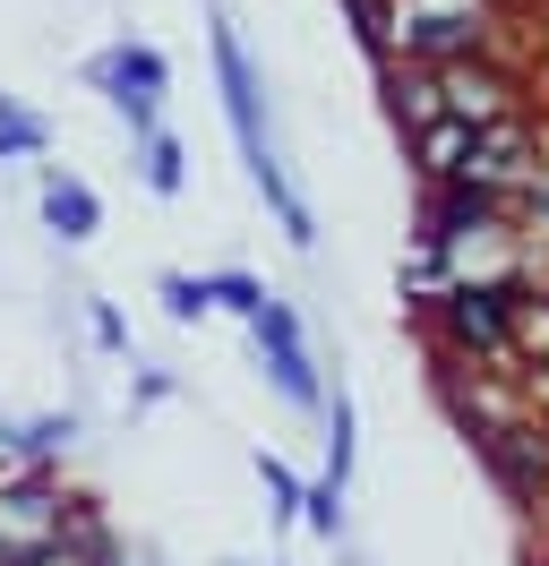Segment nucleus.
Here are the masks:
<instances>
[{
	"label": "nucleus",
	"mask_w": 549,
	"mask_h": 566,
	"mask_svg": "<svg viewBox=\"0 0 549 566\" xmlns=\"http://www.w3.org/2000/svg\"><path fill=\"white\" fill-rule=\"evenodd\" d=\"M532 292H541L532 275H446L429 292H412V326H421L429 360H455V369H480V378H515Z\"/></svg>",
	"instance_id": "f257e3e1"
},
{
	"label": "nucleus",
	"mask_w": 549,
	"mask_h": 566,
	"mask_svg": "<svg viewBox=\"0 0 549 566\" xmlns=\"http://www.w3.org/2000/svg\"><path fill=\"white\" fill-rule=\"evenodd\" d=\"M206 61H215V86H224V120H232V146H240V164H249V189L274 207V223H283L292 249H318V214L292 189L283 155H274V129H267V77H258V61H249V43H240V27L224 9L206 18Z\"/></svg>",
	"instance_id": "f03ea898"
},
{
	"label": "nucleus",
	"mask_w": 549,
	"mask_h": 566,
	"mask_svg": "<svg viewBox=\"0 0 549 566\" xmlns=\"http://www.w3.org/2000/svg\"><path fill=\"white\" fill-rule=\"evenodd\" d=\"M498 232H515L507 189H480V180H429V189H421V214H412V249H421V258L446 266L455 249L498 241Z\"/></svg>",
	"instance_id": "7ed1b4c3"
},
{
	"label": "nucleus",
	"mask_w": 549,
	"mask_h": 566,
	"mask_svg": "<svg viewBox=\"0 0 549 566\" xmlns=\"http://www.w3.org/2000/svg\"><path fill=\"white\" fill-rule=\"evenodd\" d=\"M86 86H95L103 104L130 120V138H146V129H164L155 112H164V95H172V61L155 52V43H103L95 61H86Z\"/></svg>",
	"instance_id": "20e7f679"
},
{
	"label": "nucleus",
	"mask_w": 549,
	"mask_h": 566,
	"mask_svg": "<svg viewBox=\"0 0 549 566\" xmlns=\"http://www.w3.org/2000/svg\"><path fill=\"white\" fill-rule=\"evenodd\" d=\"M249 344H258V369H267V387L292 403V412H327V378H318V353H309V326L292 301H274L249 318Z\"/></svg>",
	"instance_id": "39448f33"
},
{
	"label": "nucleus",
	"mask_w": 549,
	"mask_h": 566,
	"mask_svg": "<svg viewBox=\"0 0 549 566\" xmlns=\"http://www.w3.org/2000/svg\"><path fill=\"white\" fill-rule=\"evenodd\" d=\"M438 95H446V120H507V112H532V77L507 52H480V61L438 70Z\"/></svg>",
	"instance_id": "423d86ee"
},
{
	"label": "nucleus",
	"mask_w": 549,
	"mask_h": 566,
	"mask_svg": "<svg viewBox=\"0 0 549 566\" xmlns=\"http://www.w3.org/2000/svg\"><path fill=\"white\" fill-rule=\"evenodd\" d=\"M61 472L52 463H18L9 481H0V549L18 558V549H43V541H61Z\"/></svg>",
	"instance_id": "0eeeda50"
},
{
	"label": "nucleus",
	"mask_w": 549,
	"mask_h": 566,
	"mask_svg": "<svg viewBox=\"0 0 549 566\" xmlns=\"http://www.w3.org/2000/svg\"><path fill=\"white\" fill-rule=\"evenodd\" d=\"M377 95H386V120H395V138H421L429 120H446L438 70H421V61H386V70H377Z\"/></svg>",
	"instance_id": "6e6552de"
},
{
	"label": "nucleus",
	"mask_w": 549,
	"mask_h": 566,
	"mask_svg": "<svg viewBox=\"0 0 549 566\" xmlns=\"http://www.w3.org/2000/svg\"><path fill=\"white\" fill-rule=\"evenodd\" d=\"M43 223H52L69 249H86V241L103 232V198H95L77 172H61V164H52V172H43Z\"/></svg>",
	"instance_id": "1a4fd4ad"
},
{
	"label": "nucleus",
	"mask_w": 549,
	"mask_h": 566,
	"mask_svg": "<svg viewBox=\"0 0 549 566\" xmlns=\"http://www.w3.org/2000/svg\"><path fill=\"white\" fill-rule=\"evenodd\" d=\"M77 438V412H34V421H0V447L18 463H61Z\"/></svg>",
	"instance_id": "9d476101"
},
{
	"label": "nucleus",
	"mask_w": 549,
	"mask_h": 566,
	"mask_svg": "<svg viewBox=\"0 0 549 566\" xmlns=\"http://www.w3.org/2000/svg\"><path fill=\"white\" fill-rule=\"evenodd\" d=\"M137 180H146L155 198H180V189H189V155H180L172 129H146V138H137Z\"/></svg>",
	"instance_id": "9b49d317"
},
{
	"label": "nucleus",
	"mask_w": 549,
	"mask_h": 566,
	"mask_svg": "<svg viewBox=\"0 0 549 566\" xmlns=\"http://www.w3.org/2000/svg\"><path fill=\"white\" fill-rule=\"evenodd\" d=\"M43 146H52V120L27 112L18 95H0V164H34Z\"/></svg>",
	"instance_id": "f8f14e48"
},
{
	"label": "nucleus",
	"mask_w": 549,
	"mask_h": 566,
	"mask_svg": "<svg viewBox=\"0 0 549 566\" xmlns=\"http://www.w3.org/2000/svg\"><path fill=\"white\" fill-rule=\"evenodd\" d=\"M343 18H352V43L370 52V70L395 61V0H343Z\"/></svg>",
	"instance_id": "ddd939ff"
},
{
	"label": "nucleus",
	"mask_w": 549,
	"mask_h": 566,
	"mask_svg": "<svg viewBox=\"0 0 549 566\" xmlns=\"http://www.w3.org/2000/svg\"><path fill=\"white\" fill-rule=\"evenodd\" d=\"M206 310H232V318L249 326L258 310H267V283L249 275V266H215V275H206Z\"/></svg>",
	"instance_id": "4468645a"
},
{
	"label": "nucleus",
	"mask_w": 549,
	"mask_h": 566,
	"mask_svg": "<svg viewBox=\"0 0 549 566\" xmlns=\"http://www.w3.org/2000/svg\"><path fill=\"white\" fill-rule=\"evenodd\" d=\"M327 481L335 490H352V395H327Z\"/></svg>",
	"instance_id": "2eb2a0df"
},
{
	"label": "nucleus",
	"mask_w": 549,
	"mask_h": 566,
	"mask_svg": "<svg viewBox=\"0 0 549 566\" xmlns=\"http://www.w3.org/2000/svg\"><path fill=\"white\" fill-rule=\"evenodd\" d=\"M155 301H164V318H172V326H198V318H206V275H180V266H164V275H155Z\"/></svg>",
	"instance_id": "dca6fc26"
},
{
	"label": "nucleus",
	"mask_w": 549,
	"mask_h": 566,
	"mask_svg": "<svg viewBox=\"0 0 549 566\" xmlns=\"http://www.w3.org/2000/svg\"><path fill=\"white\" fill-rule=\"evenodd\" d=\"M515 232H524V241H532V249L549 258V172L515 189Z\"/></svg>",
	"instance_id": "f3484780"
},
{
	"label": "nucleus",
	"mask_w": 549,
	"mask_h": 566,
	"mask_svg": "<svg viewBox=\"0 0 549 566\" xmlns=\"http://www.w3.org/2000/svg\"><path fill=\"white\" fill-rule=\"evenodd\" d=\"M301 524L318 532V541H343V490H335V481L301 490Z\"/></svg>",
	"instance_id": "a211bd4d"
},
{
	"label": "nucleus",
	"mask_w": 549,
	"mask_h": 566,
	"mask_svg": "<svg viewBox=\"0 0 549 566\" xmlns=\"http://www.w3.org/2000/svg\"><path fill=\"white\" fill-rule=\"evenodd\" d=\"M258 481H267V497H274L267 515H274V524H292V515H301V481H292V463H283V455H258Z\"/></svg>",
	"instance_id": "6ab92c4d"
},
{
	"label": "nucleus",
	"mask_w": 549,
	"mask_h": 566,
	"mask_svg": "<svg viewBox=\"0 0 549 566\" xmlns=\"http://www.w3.org/2000/svg\"><path fill=\"white\" fill-rule=\"evenodd\" d=\"M9 566H95L86 549H69V541H43V549H18Z\"/></svg>",
	"instance_id": "aec40b11"
},
{
	"label": "nucleus",
	"mask_w": 549,
	"mask_h": 566,
	"mask_svg": "<svg viewBox=\"0 0 549 566\" xmlns=\"http://www.w3.org/2000/svg\"><path fill=\"white\" fill-rule=\"evenodd\" d=\"M95 344H103V353H121V344H130V326H121L112 301H95Z\"/></svg>",
	"instance_id": "412c9836"
},
{
	"label": "nucleus",
	"mask_w": 549,
	"mask_h": 566,
	"mask_svg": "<svg viewBox=\"0 0 549 566\" xmlns=\"http://www.w3.org/2000/svg\"><path fill=\"white\" fill-rule=\"evenodd\" d=\"M103 566H137V558H130V549H112V558H103Z\"/></svg>",
	"instance_id": "4be33fe9"
},
{
	"label": "nucleus",
	"mask_w": 549,
	"mask_h": 566,
	"mask_svg": "<svg viewBox=\"0 0 549 566\" xmlns=\"http://www.w3.org/2000/svg\"><path fill=\"white\" fill-rule=\"evenodd\" d=\"M532 566H549V541H541V549H532Z\"/></svg>",
	"instance_id": "5701e85b"
},
{
	"label": "nucleus",
	"mask_w": 549,
	"mask_h": 566,
	"mask_svg": "<svg viewBox=\"0 0 549 566\" xmlns=\"http://www.w3.org/2000/svg\"><path fill=\"white\" fill-rule=\"evenodd\" d=\"M224 566H258V558H224Z\"/></svg>",
	"instance_id": "b1692460"
},
{
	"label": "nucleus",
	"mask_w": 549,
	"mask_h": 566,
	"mask_svg": "<svg viewBox=\"0 0 549 566\" xmlns=\"http://www.w3.org/2000/svg\"><path fill=\"white\" fill-rule=\"evenodd\" d=\"M137 566H164V558H137Z\"/></svg>",
	"instance_id": "393cba45"
},
{
	"label": "nucleus",
	"mask_w": 549,
	"mask_h": 566,
	"mask_svg": "<svg viewBox=\"0 0 549 566\" xmlns=\"http://www.w3.org/2000/svg\"><path fill=\"white\" fill-rule=\"evenodd\" d=\"M0 566H9V549H0Z\"/></svg>",
	"instance_id": "a878e982"
}]
</instances>
